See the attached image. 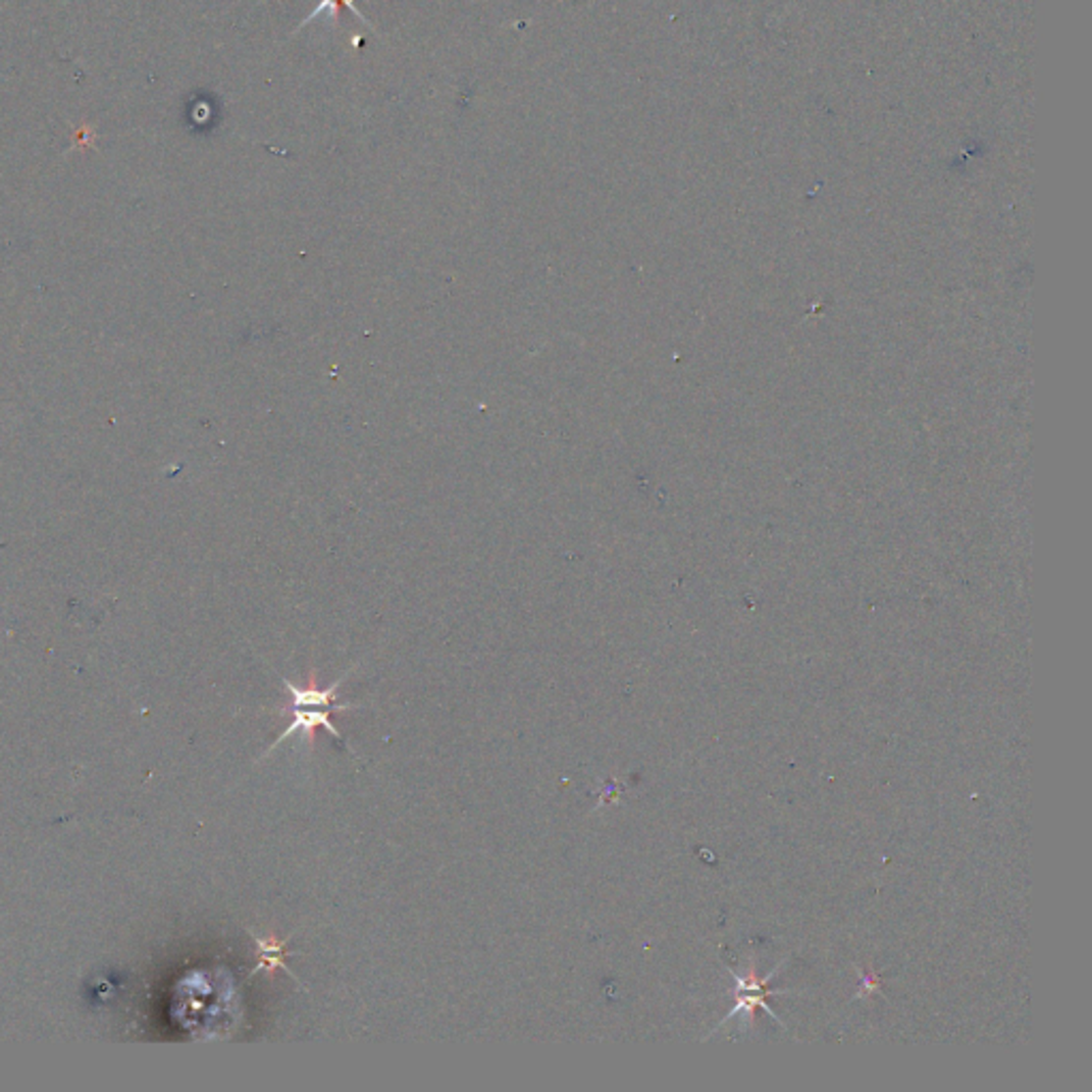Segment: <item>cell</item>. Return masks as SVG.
<instances>
[{
  "mask_svg": "<svg viewBox=\"0 0 1092 1092\" xmlns=\"http://www.w3.org/2000/svg\"><path fill=\"white\" fill-rule=\"evenodd\" d=\"M341 7H346L348 11H352V14H354V16H357V18H359V20H361L363 24H367V26H370V22H367V20H365V18L361 16V11H359L357 7H354V0H321V3H318V5H316V9L312 11V14H310L308 18H305V20H303V22L299 24V28H301V26H305V24L314 22V20H316L318 16H323V14H325V11H327V14H329V18H331V20H334V22H338V16H339V9H341Z\"/></svg>",
  "mask_w": 1092,
  "mask_h": 1092,
  "instance_id": "cell-4",
  "label": "cell"
},
{
  "mask_svg": "<svg viewBox=\"0 0 1092 1092\" xmlns=\"http://www.w3.org/2000/svg\"><path fill=\"white\" fill-rule=\"evenodd\" d=\"M286 943H288L286 939H285V941H278V939H272V937H267V939H256V946H259V959H261V962H259V966L254 968V973H252V975H256L259 971H263V968H265V971H276V968H282V971L288 973L292 979H297V977H294V973H290V968H288L286 962H285V956H286L285 948H286ZM297 981H299V979H297Z\"/></svg>",
  "mask_w": 1092,
  "mask_h": 1092,
  "instance_id": "cell-3",
  "label": "cell"
},
{
  "mask_svg": "<svg viewBox=\"0 0 1092 1092\" xmlns=\"http://www.w3.org/2000/svg\"><path fill=\"white\" fill-rule=\"evenodd\" d=\"M331 713H334V710H329V708H327V710H318V706H292V708H290V717H292L290 726L278 736V739L274 741V745L269 747V752H274L282 741L290 739V736H292V734H297V732H299V734H305V736H308V739H312V732H314L316 728H325L331 736H334V739L341 741V734H339V730L336 728L334 719H331Z\"/></svg>",
  "mask_w": 1092,
  "mask_h": 1092,
  "instance_id": "cell-1",
  "label": "cell"
},
{
  "mask_svg": "<svg viewBox=\"0 0 1092 1092\" xmlns=\"http://www.w3.org/2000/svg\"><path fill=\"white\" fill-rule=\"evenodd\" d=\"M341 681H336L327 690H318V687H301V685H294L290 681H282L285 683L286 690L290 692V702L292 706H318V708H329V710H348V708H361V704H336V694L341 687Z\"/></svg>",
  "mask_w": 1092,
  "mask_h": 1092,
  "instance_id": "cell-2",
  "label": "cell"
}]
</instances>
